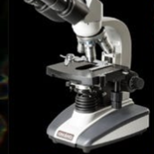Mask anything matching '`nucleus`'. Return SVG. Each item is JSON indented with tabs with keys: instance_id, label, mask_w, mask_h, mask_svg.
Here are the masks:
<instances>
[{
	"instance_id": "nucleus-3",
	"label": "nucleus",
	"mask_w": 154,
	"mask_h": 154,
	"mask_svg": "<svg viewBox=\"0 0 154 154\" xmlns=\"http://www.w3.org/2000/svg\"><path fill=\"white\" fill-rule=\"evenodd\" d=\"M78 38V50L91 61L131 66L132 43L126 25L118 19L104 16L102 28L92 37Z\"/></svg>"
},
{
	"instance_id": "nucleus-4",
	"label": "nucleus",
	"mask_w": 154,
	"mask_h": 154,
	"mask_svg": "<svg viewBox=\"0 0 154 154\" xmlns=\"http://www.w3.org/2000/svg\"><path fill=\"white\" fill-rule=\"evenodd\" d=\"M43 15L55 22H68L77 37H92L103 24V5L99 0H38Z\"/></svg>"
},
{
	"instance_id": "nucleus-1",
	"label": "nucleus",
	"mask_w": 154,
	"mask_h": 154,
	"mask_svg": "<svg viewBox=\"0 0 154 154\" xmlns=\"http://www.w3.org/2000/svg\"><path fill=\"white\" fill-rule=\"evenodd\" d=\"M149 115V109L135 103L94 112L79 111L72 104L52 121L47 134L55 143L88 152L145 131Z\"/></svg>"
},
{
	"instance_id": "nucleus-2",
	"label": "nucleus",
	"mask_w": 154,
	"mask_h": 154,
	"mask_svg": "<svg viewBox=\"0 0 154 154\" xmlns=\"http://www.w3.org/2000/svg\"><path fill=\"white\" fill-rule=\"evenodd\" d=\"M48 75L67 80L73 91L103 90L132 93L143 88V79L129 67L91 61L86 57L69 54L62 62L49 66Z\"/></svg>"
}]
</instances>
